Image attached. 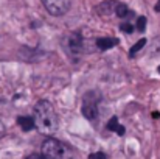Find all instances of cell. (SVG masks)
Returning <instances> with one entry per match:
<instances>
[{
	"instance_id": "obj_11",
	"label": "cell",
	"mask_w": 160,
	"mask_h": 159,
	"mask_svg": "<svg viewBox=\"0 0 160 159\" xmlns=\"http://www.w3.org/2000/svg\"><path fill=\"white\" fill-rule=\"evenodd\" d=\"M145 45H146V39H143V38H142V39H140L138 42H135V44H134V47L129 50V58H134L137 53L145 47Z\"/></svg>"
},
{
	"instance_id": "obj_8",
	"label": "cell",
	"mask_w": 160,
	"mask_h": 159,
	"mask_svg": "<svg viewBox=\"0 0 160 159\" xmlns=\"http://www.w3.org/2000/svg\"><path fill=\"white\" fill-rule=\"evenodd\" d=\"M107 130H110V131H117L118 136H124V133H126L124 126H121V125L118 123V117H112V119L107 122Z\"/></svg>"
},
{
	"instance_id": "obj_4",
	"label": "cell",
	"mask_w": 160,
	"mask_h": 159,
	"mask_svg": "<svg viewBox=\"0 0 160 159\" xmlns=\"http://www.w3.org/2000/svg\"><path fill=\"white\" fill-rule=\"evenodd\" d=\"M101 100V95L97 92V91H90L84 95V100H82V115L87 119V120H97L98 117V103Z\"/></svg>"
},
{
	"instance_id": "obj_7",
	"label": "cell",
	"mask_w": 160,
	"mask_h": 159,
	"mask_svg": "<svg viewBox=\"0 0 160 159\" xmlns=\"http://www.w3.org/2000/svg\"><path fill=\"white\" fill-rule=\"evenodd\" d=\"M17 123L20 125V128H22L23 131H30V130H33V128L36 126V123H34V117H25V115H20V117L17 119Z\"/></svg>"
},
{
	"instance_id": "obj_13",
	"label": "cell",
	"mask_w": 160,
	"mask_h": 159,
	"mask_svg": "<svg viewBox=\"0 0 160 159\" xmlns=\"http://www.w3.org/2000/svg\"><path fill=\"white\" fill-rule=\"evenodd\" d=\"M120 30H121V31H126V33H132V31H134V27H132L129 22H123V24L120 25Z\"/></svg>"
},
{
	"instance_id": "obj_15",
	"label": "cell",
	"mask_w": 160,
	"mask_h": 159,
	"mask_svg": "<svg viewBox=\"0 0 160 159\" xmlns=\"http://www.w3.org/2000/svg\"><path fill=\"white\" fill-rule=\"evenodd\" d=\"M154 9H156L157 13H160V0H159V2H157V3H156V6H154Z\"/></svg>"
},
{
	"instance_id": "obj_6",
	"label": "cell",
	"mask_w": 160,
	"mask_h": 159,
	"mask_svg": "<svg viewBox=\"0 0 160 159\" xmlns=\"http://www.w3.org/2000/svg\"><path fill=\"white\" fill-rule=\"evenodd\" d=\"M115 45H118V39L117 38H100V39H97V47L100 50H103V52L115 47Z\"/></svg>"
},
{
	"instance_id": "obj_12",
	"label": "cell",
	"mask_w": 160,
	"mask_h": 159,
	"mask_svg": "<svg viewBox=\"0 0 160 159\" xmlns=\"http://www.w3.org/2000/svg\"><path fill=\"white\" fill-rule=\"evenodd\" d=\"M145 28H146V17L140 16L138 20H137V30L138 31H145Z\"/></svg>"
},
{
	"instance_id": "obj_17",
	"label": "cell",
	"mask_w": 160,
	"mask_h": 159,
	"mask_svg": "<svg viewBox=\"0 0 160 159\" xmlns=\"http://www.w3.org/2000/svg\"><path fill=\"white\" fill-rule=\"evenodd\" d=\"M159 73H160V66H159Z\"/></svg>"
},
{
	"instance_id": "obj_10",
	"label": "cell",
	"mask_w": 160,
	"mask_h": 159,
	"mask_svg": "<svg viewBox=\"0 0 160 159\" xmlns=\"http://www.w3.org/2000/svg\"><path fill=\"white\" fill-rule=\"evenodd\" d=\"M115 14H117L118 17L124 19V17L131 16L132 13H131V9H129V8H128L124 3H117V5H115Z\"/></svg>"
},
{
	"instance_id": "obj_9",
	"label": "cell",
	"mask_w": 160,
	"mask_h": 159,
	"mask_svg": "<svg viewBox=\"0 0 160 159\" xmlns=\"http://www.w3.org/2000/svg\"><path fill=\"white\" fill-rule=\"evenodd\" d=\"M148 56H160V36L154 38L148 47Z\"/></svg>"
},
{
	"instance_id": "obj_16",
	"label": "cell",
	"mask_w": 160,
	"mask_h": 159,
	"mask_svg": "<svg viewBox=\"0 0 160 159\" xmlns=\"http://www.w3.org/2000/svg\"><path fill=\"white\" fill-rule=\"evenodd\" d=\"M92 156H100V158H106V155H104V153H93Z\"/></svg>"
},
{
	"instance_id": "obj_14",
	"label": "cell",
	"mask_w": 160,
	"mask_h": 159,
	"mask_svg": "<svg viewBox=\"0 0 160 159\" xmlns=\"http://www.w3.org/2000/svg\"><path fill=\"white\" fill-rule=\"evenodd\" d=\"M5 133H6V126H5V123L0 120V137H3Z\"/></svg>"
},
{
	"instance_id": "obj_3",
	"label": "cell",
	"mask_w": 160,
	"mask_h": 159,
	"mask_svg": "<svg viewBox=\"0 0 160 159\" xmlns=\"http://www.w3.org/2000/svg\"><path fill=\"white\" fill-rule=\"evenodd\" d=\"M84 44H82V36L79 33H68L65 38H64V50L67 53V56L75 62L79 59V56L82 55V49Z\"/></svg>"
},
{
	"instance_id": "obj_1",
	"label": "cell",
	"mask_w": 160,
	"mask_h": 159,
	"mask_svg": "<svg viewBox=\"0 0 160 159\" xmlns=\"http://www.w3.org/2000/svg\"><path fill=\"white\" fill-rule=\"evenodd\" d=\"M33 114H34V123L39 133L45 136H52L56 133L59 120H58V114L54 111L53 105L48 100H39L33 108Z\"/></svg>"
},
{
	"instance_id": "obj_2",
	"label": "cell",
	"mask_w": 160,
	"mask_h": 159,
	"mask_svg": "<svg viewBox=\"0 0 160 159\" xmlns=\"http://www.w3.org/2000/svg\"><path fill=\"white\" fill-rule=\"evenodd\" d=\"M42 156L44 158H56V159H67V158H73L75 156V151L65 145L64 142L53 139V137H48L47 140H44L42 144Z\"/></svg>"
},
{
	"instance_id": "obj_5",
	"label": "cell",
	"mask_w": 160,
	"mask_h": 159,
	"mask_svg": "<svg viewBox=\"0 0 160 159\" xmlns=\"http://www.w3.org/2000/svg\"><path fill=\"white\" fill-rule=\"evenodd\" d=\"M42 3L52 16L59 17V16H64L70 9L72 0H42Z\"/></svg>"
}]
</instances>
